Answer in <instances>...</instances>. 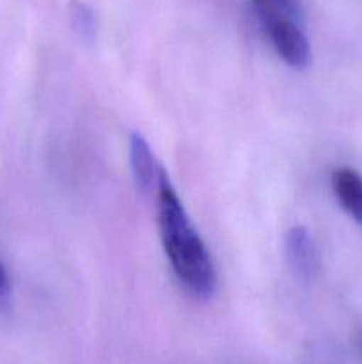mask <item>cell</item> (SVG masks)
<instances>
[{"label":"cell","instance_id":"cell-1","mask_svg":"<svg viewBox=\"0 0 362 364\" xmlns=\"http://www.w3.org/2000/svg\"><path fill=\"white\" fill-rule=\"evenodd\" d=\"M156 219L174 276L195 299L212 297L216 288L215 265L165 171L156 188Z\"/></svg>","mask_w":362,"mask_h":364},{"label":"cell","instance_id":"cell-2","mask_svg":"<svg viewBox=\"0 0 362 364\" xmlns=\"http://www.w3.org/2000/svg\"><path fill=\"white\" fill-rule=\"evenodd\" d=\"M277 55L293 70H304L311 63V43L298 18L279 13H258Z\"/></svg>","mask_w":362,"mask_h":364},{"label":"cell","instance_id":"cell-3","mask_svg":"<svg viewBox=\"0 0 362 364\" xmlns=\"http://www.w3.org/2000/svg\"><path fill=\"white\" fill-rule=\"evenodd\" d=\"M284 256L291 272L305 283L316 279L322 269L316 242L312 240L311 233L302 226L291 228L284 235Z\"/></svg>","mask_w":362,"mask_h":364},{"label":"cell","instance_id":"cell-4","mask_svg":"<svg viewBox=\"0 0 362 364\" xmlns=\"http://www.w3.org/2000/svg\"><path fill=\"white\" fill-rule=\"evenodd\" d=\"M130 167L131 176H133L135 185L142 194H151L158 188L160 178H162L163 169L156 162L148 141L141 134H131L130 137Z\"/></svg>","mask_w":362,"mask_h":364},{"label":"cell","instance_id":"cell-5","mask_svg":"<svg viewBox=\"0 0 362 364\" xmlns=\"http://www.w3.org/2000/svg\"><path fill=\"white\" fill-rule=\"evenodd\" d=\"M334 196L341 208L355 220L362 224V176L350 167H339L330 178Z\"/></svg>","mask_w":362,"mask_h":364},{"label":"cell","instance_id":"cell-6","mask_svg":"<svg viewBox=\"0 0 362 364\" xmlns=\"http://www.w3.org/2000/svg\"><path fill=\"white\" fill-rule=\"evenodd\" d=\"M70 25L77 38L84 43H92L96 38V14L89 4L82 0H71L67 7Z\"/></svg>","mask_w":362,"mask_h":364},{"label":"cell","instance_id":"cell-7","mask_svg":"<svg viewBox=\"0 0 362 364\" xmlns=\"http://www.w3.org/2000/svg\"><path fill=\"white\" fill-rule=\"evenodd\" d=\"M258 13H279L300 20V6L297 0H254Z\"/></svg>","mask_w":362,"mask_h":364},{"label":"cell","instance_id":"cell-8","mask_svg":"<svg viewBox=\"0 0 362 364\" xmlns=\"http://www.w3.org/2000/svg\"><path fill=\"white\" fill-rule=\"evenodd\" d=\"M11 295H13V290H11L9 276H7L6 267L0 262V309L9 308Z\"/></svg>","mask_w":362,"mask_h":364}]
</instances>
